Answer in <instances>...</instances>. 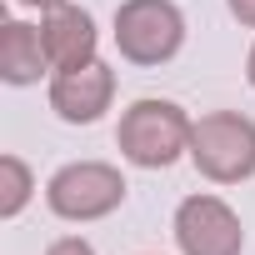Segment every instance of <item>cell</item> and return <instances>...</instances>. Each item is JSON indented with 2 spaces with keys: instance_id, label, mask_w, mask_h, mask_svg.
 <instances>
[{
  "instance_id": "1",
  "label": "cell",
  "mask_w": 255,
  "mask_h": 255,
  "mask_svg": "<svg viewBox=\"0 0 255 255\" xmlns=\"http://www.w3.org/2000/svg\"><path fill=\"white\" fill-rule=\"evenodd\" d=\"M190 130H195V120L175 100H135L120 115L115 145L140 170H165L180 155H190Z\"/></svg>"
},
{
  "instance_id": "2",
  "label": "cell",
  "mask_w": 255,
  "mask_h": 255,
  "mask_svg": "<svg viewBox=\"0 0 255 255\" xmlns=\"http://www.w3.org/2000/svg\"><path fill=\"white\" fill-rule=\"evenodd\" d=\"M190 160L215 185H240L255 175V120L240 110H210L190 130Z\"/></svg>"
},
{
  "instance_id": "3",
  "label": "cell",
  "mask_w": 255,
  "mask_h": 255,
  "mask_svg": "<svg viewBox=\"0 0 255 255\" xmlns=\"http://www.w3.org/2000/svg\"><path fill=\"white\" fill-rule=\"evenodd\" d=\"M115 45L130 65H165L185 45V15L175 0H125L115 10Z\"/></svg>"
},
{
  "instance_id": "4",
  "label": "cell",
  "mask_w": 255,
  "mask_h": 255,
  "mask_svg": "<svg viewBox=\"0 0 255 255\" xmlns=\"http://www.w3.org/2000/svg\"><path fill=\"white\" fill-rule=\"evenodd\" d=\"M45 205L60 215V220H105L110 210L125 205V175L105 160H75V165H60L45 185Z\"/></svg>"
},
{
  "instance_id": "5",
  "label": "cell",
  "mask_w": 255,
  "mask_h": 255,
  "mask_svg": "<svg viewBox=\"0 0 255 255\" xmlns=\"http://www.w3.org/2000/svg\"><path fill=\"white\" fill-rule=\"evenodd\" d=\"M175 245L180 255H240L245 225L220 195H185L175 205Z\"/></svg>"
},
{
  "instance_id": "6",
  "label": "cell",
  "mask_w": 255,
  "mask_h": 255,
  "mask_svg": "<svg viewBox=\"0 0 255 255\" xmlns=\"http://www.w3.org/2000/svg\"><path fill=\"white\" fill-rule=\"evenodd\" d=\"M115 100V70L105 60H90L80 70H55L50 75V110L65 125H95Z\"/></svg>"
},
{
  "instance_id": "7",
  "label": "cell",
  "mask_w": 255,
  "mask_h": 255,
  "mask_svg": "<svg viewBox=\"0 0 255 255\" xmlns=\"http://www.w3.org/2000/svg\"><path fill=\"white\" fill-rule=\"evenodd\" d=\"M40 35H45L50 70H80V65L95 60V45H100L95 20H90V10H80V5H55V10H45Z\"/></svg>"
},
{
  "instance_id": "8",
  "label": "cell",
  "mask_w": 255,
  "mask_h": 255,
  "mask_svg": "<svg viewBox=\"0 0 255 255\" xmlns=\"http://www.w3.org/2000/svg\"><path fill=\"white\" fill-rule=\"evenodd\" d=\"M45 70H50V55H45L40 25L5 20L0 25V75H5L10 85H35Z\"/></svg>"
},
{
  "instance_id": "9",
  "label": "cell",
  "mask_w": 255,
  "mask_h": 255,
  "mask_svg": "<svg viewBox=\"0 0 255 255\" xmlns=\"http://www.w3.org/2000/svg\"><path fill=\"white\" fill-rule=\"evenodd\" d=\"M30 190H35V180H30L25 160H20V155H0V215L15 220V215L25 210Z\"/></svg>"
},
{
  "instance_id": "10",
  "label": "cell",
  "mask_w": 255,
  "mask_h": 255,
  "mask_svg": "<svg viewBox=\"0 0 255 255\" xmlns=\"http://www.w3.org/2000/svg\"><path fill=\"white\" fill-rule=\"evenodd\" d=\"M45 255H95V245H90V240H80V235H60Z\"/></svg>"
},
{
  "instance_id": "11",
  "label": "cell",
  "mask_w": 255,
  "mask_h": 255,
  "mask_svg": "<svg viewBox=\"0 0 255 255\" xmlns=\"http://www.w3.org/2000/svg\"><path fill=\"white\" fill-rule=\"evenodd\" d=\"M225 5H230V15H235L240 25H250V30H255V0H225Z\"/></svg>"
},
{
  "instance_id": "12",
  "label": "cell",
  "mask_w": 255,
  "mask_h": 255,
  "mask_svg": "<svg viewBox=\"0 0 255 255\" xmlns=\"http://www.w3.org/2000/svg\"><path fill=\"white\" fill-rule=\"evenodd\" d=\"M15 5H30V10H55V5H65V0H15Z\"/></svg>"
},
{
  "instance_id": "13",
  "label": "cell",
  "mask_w": 255,
  "mask_h": 255,
  "mask_svg": "<svg viewBox=\"0 0 255 255\" xmlns=\"http://www.w3.org/2000/svg\"><path fill=\"white\" fill-rule=\"evenodd\" d=\"M245 80H250V90H255V45H250V55H245Z\"/></svg>"
}]
</instances>
